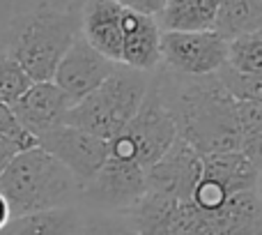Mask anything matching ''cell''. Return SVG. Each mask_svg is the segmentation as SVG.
Listing matches in <instances>:
<instances>
[{"label":"cell","mask_w":262,"mask_h":235,"mask_svg":"<svg viewBox=\"0 0 262 235\" xmlns=\"http://www.w3.org/2000/svg\"><path fill=\"white\" fill-rule=\"evenodd\" d=\"M177 139V125L157 79H149L145 100L138 113L127 122L118 136L108 141V157L134 162L147 171L163 157Z\"/></svg>","instance_id":"5"},{"label":"cell","mask_w":262,"mask_h":235,"mask_svg":"<svg viewBox=\"0 0 262 235\" xmlns=\"http://www.w3.org/2000/svg\"><path fill=\"white\" fill-rule=\"evenodd\" d=\"M83 235H138L131 231L124 219H115L113 214H97V217H85L83 224Z\"/></svg>","instance_id":"24"},{"label":"cell","mask_w":262,"mask_h":235,"mask_svg":"<svg viewBox=\"0 0 262 235\" xmlns=\"http://www.w3.org/2000/svg\"><path fill=\"white\" fill-rule=\"evenodd\" d=\"M214 30L223 40L262 30V0H219Z\"/></svg>","instance_id":"19"},{"label":"cell","mask_w":262,"mask_h":235,"mask_svg":"<svg viewBox=\"0 0 262 235\" xmlns=\"http://www.w3.org/2000/svg\"><path fill=\"white\" fill-rule=\"evenodd\" d=\"M239 150L262 171V102H237Z\"/></svg>","instance_id":"21"},{"label":"cell","mask_w":262,"mask_h":235,"mask_svg":"<svg viewBox=\"0 0 262 235\" xmlns=\"http://www.w3.org/2000/svg\"><path fill=\"white\" fill-rule=\"evenodd\" d=\"M72 104L74 102L53 81H39L30 83V88L9 109L28 134L39 139L46 131L62 125Z\"/></svg>","instance_id":"11"},{"label":"cell","mask_w":262,"mask_h":235,"mask_svg":"<svg viewBox=\"0 0 262 235\" xmlns=\"http://www.w3.org/2000/svg\"><path fill=\"white\" fill-rule=\"evenodd\" d=\"M78 191L72 173L39 145L21 150L0 173V194L12 210V219L72 205Z\"/></svg>","instance_id":"3"},{"label":"cell","mask_w":262,"mask_h":235,"mask_svg":"<svg viewBox=\"0 0 262 235\" xmlns=\"http://www.w3.org/2000/svg\"><path fill=\"white\" fill-rule=\"evenodd\" d=\"M157 81L175 118L177 136L200 157L239 150L237 102L223 88L219 74L191 79L163 69Z\"/></svg>","instance_id":"1"},{"label":"cell","mask_w":262,"mask_h":235,"mask_svg":"<svg viewBox=\"0 0 262 235\" xmlns=\"http://www.w3.org/2000/svg\"><path fill=\"white\" fill-rule=\"evenodd\" d=\"M37 145L72 173L78 189H83L108 159V141L67 125L46 131L37 139Z\"/></svg>","instance_id":"7"},{"label":"cell","mask_w":262,"mask_h":235,"mask_svg":"<svg viewBox=\"0 0 262 235\" xmlns=\"http://www.w3.org/2000/svg\"><path fill=\"white\" fill-rule=\"evenodd\" d=\"M159 58V65L175 76H212L226 65L228 40L216 30L161 32Z\"/></svg>","instance_id":"6"},{"label":"cell","mask_w":262,"mask_h":235,"mask_svg":"<svg viewBox=\"0 0 262 235\" xmlns=\"http://www.w3.org/2000/svg\"><path fill=\"white\" fill-rule=\"evenodd\" d=\"M147 86V74L118 65L115 72L97 90L78 100L76 104H72L62 125L76 127V129L88 131L92 136L111 141L138 113Z\"/></svg>","instance_id":"4"},{"label":"cell","mask_w":262,"mask_h":235,"mask_svg":"<svg viewBox=\"0 0 262 235\" xmlns=\"http://www.w3.org/2000/svg\"><path fill=\"white\" fill-rule=\"evenodd\" d=\"M21 150H23V148L16 143V141H12L9 136H3V134H0V173H3L5 168L9 166V162H12V159L16 157Z\"/></svg>","instance_id":"27"},{"label":"cell","mask_w":262,"mask_h":235,"mask_svg":"<svg viewBox=\"0 0 262 235\" xmlns=\"http://www.w3.org/2000/svg\"><path fill=\"white\" fill-rule=\"evenodd\" d=\"M115 67H118V63L104 58L99 51H95L78 35L64 53V58L60 60L53 74V83L76 104L78 100L97 90L115 72Z\"/></svg>","instance_id":"9"},{"label":"cell","mask_w":262,"mask_h":235,"mask_svg":"<svg viewBox=\"0 0 262 235\" xmlns=\"http://www.w3.org/2000/svg\"><path fill=\"white\" fill-rule=\"evenodd\" d=\"M78 35L81 21L74 12L39 5L12 18L5 53L26 72L32 83L53 81L60 60Z\"/></svg>","instance_id":"2"},{"label":"cell","mask_w":262,"mask_h":235,"mask_svg":"<svg viewBox=\"0 0 262 235\" xmlns=\"http://www.w3.org/2000/svg\"><path fill=\"white\" fill-rule=\"evenodd\" d=\"M177 208L180 201L170 194L147 189L120 219H124L127 226L138 235H170Z\"/></svg>","instance_id":"15"},{"label":"cell","mask_w":262,"mask_h":235,"mask_svg":"<svg viewBox=\"0 0 262 235\" xmlns=\"http://www.w3.org/2000/svg\"><path fill=\"white\" fill-rule=\"evenodd\" d=\"M226 67L244 76H262V30L228 40Z\"/></svg>","instance_id":"20"},{"label":"cell","mask_w":262,"mask_h":235,"mask_svg":"<svg viewBox=\"0 0 262 235\" xmlns=\"http://www.w3.org/2000/svg\"><path fill=\"white\" fill-rule=\"evenodd\" d=\"M12 222V210H9L7 201H5V196L0 194V231H3L7 224Z\"/></svg>","instance_id":"28"},{"label":"cell","mask_w":262,"mask_h":235,"mask_svg":"<svg viewBox=\"0 0 262 235\" xmlns=\"http://www.w3.org/2000/svg\"><path fill=\"white\" fill-rule=\"evenodd\" d=\"M258 191L262 194V173H260V185H258Z\"/></svg>","instance_id":"29"},{"label":"cell","mask_w":262,"mask_h":235,"mask_svg":"<svg viewBox=\"0 0 262 235\" xmlns=\"http://www.w3.org/2000/svg\"><path fill=\"white\" fill-rule=\"evenodd\" d=\"M200 175H203V157L184 139L177 136L175 143L163 152V157L145 171V182L147 189L170 194L172 199L184 203L191 201Z\"/></svg>","instance_id":"10"},{"label":"cell","mask_w":262,"mask_h":235,"mask_svg":"<svg viewBox=\"0 0 262 235\" xmlns=\"http://www.w3.org/2000/svg\"><path fill=\"white\" fill-rule=\"evenodd\" d=\"M159 44H161V28L157 26V18L124 9L120 65L143 74L154 72L159 67V63H161Z\"/></svg>","instance_id":"13"},{"label":"cell","mask_w":262,"mask_h":235,"mask_svg":"<svg viewBox=\"0 0 262 235\" xmlns=\"http://www.w3.org/2000/svg\"><path fill=\"white\" fill-rule=\"evenodd\" d=\"M30 83L32 81L26 76V72L3 51L0 53V104L12 106L30 88Z\"/></svg>","instance_id":"22"},{"label":"cell","mask_w":262,"mask_h":235,"mask_svg":"<svg viewBox=\"0 0 262 235\" xmlns=\"http://www.w3.org/2000/svg\"><path fill=\"white\" fill-rule=\"evenodd\" d=\"M219 0H166L157 14L161 32H205L214 30Z\"/></svg>","instance_id":"18"},{"label":"cell","mask_w":262,"mask_h":235,"mask_svg":"<svg viewBox=\"0 0 262 235\" xmlns=\"http://www.w3.org/2000/svg\"><path fill=\"white\" fill-rule=\"evenodd\" d=\"M122 12L115 0H85L81 21V37L104 58L120 65L122 53Z\"/></svg>","instance_id":"12"},{"label":"cell","mask_w":262,"mask_h":235,"mask_svg":"<svg viewBox=\"0 0 262 235\" xmlns=\"http://www.w3.org/2000/svg\"><path fill=\"white\" fill-rule=\"evenodd\" d=\"M209 219L214 235H262V194L258 189L237 191L209 212Z\"/></svg>","instance_id":"14"},{"label":"cell","mask_w":262,"mask_h":235,"mask_svg":"<svg viewBox=\"0 0 262 235\" xmlns=\"http://www.w3.org/2000/svg\"><path fill=\"white\" fill-rule=\"evenodd\" d=\"M0 134L9 136L12 141H16L23 150L35 148L37 145V139L30 136L21 125H18L16 118H14V113H12V109H9L7 104H0Z\"/></svg>","instance_id":"25"},{"label":"cell","mask_w":262,"mask_h":235,"mask_svg":"<svg viewBox=\"0 0 262 235\" xmlns=\"http://www.w3.org/2000/svg\"><path fill=\"white\" fill-rule=\"evenodd\" d=\"M260 168L246 157L242 150L216 152L203 157V175L219 182L228 194H237L244 189H258Z\"/></svg>","instance_id":"16"},{"label":"cell","mask_w":262,"mask_h":235,"mask_svg":"<svg viewBox=\"0 0 262 235\" xmlns=\"http://www.w3.org/2000/svg\"><path fill=\"white\" fill-rule=\"evenodd\" d=\"M83 224L85 217L81 210L64 205L26 217H14L0 235H83Z\"/></svg>","instance_id":"17"},{"label":"cell","mask_w":262,"mask_h":235,"mask_svg":"<svg viewBox=\"0 0 262 235\" xmlns=\"http://www.w3.org/2000/svg\"><path fill=\"white\" fill-rule=\"evenodd\" d=\"M115 3L124 9H131V12L145 14V16H157L163 9L166 0H115Z\"/></svg>","instance_id":"26"},{"label":"cell","mask_w":262,"mask_h":235,"mask_svg":"<svg viewBox=\"0 0 262 235\" xmlns=\"http://www.w3.org/2000/svg\"><path fill=\"white\" fill-rule=\"evenodd\" d=\"M170 235H214L209 212L195 208L191 201L180 203L170 226Z\"/></svg>","instance_id":"23"},{"label":"cell","mask_w":262,"mask_h":235,"mask_svg":"<svg viewBox=\"0 0 262 235\" xmlns=\"http://www.w3.org/2000/svg\"><path fill=\"white\" fill-rule=\"evenodd\" d=\"M145 191H147L145 168L134 162H120L108 157L104 166L95 173V178L81 189V194L88 203L101 210V214L122 217Z\"/></svg>","instance_id":"8"}]
</instances>
